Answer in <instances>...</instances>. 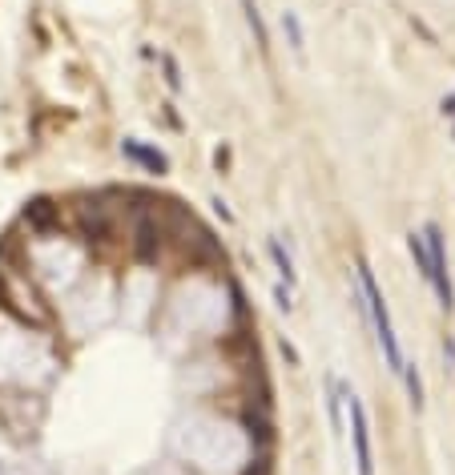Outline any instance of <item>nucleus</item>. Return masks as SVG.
Instances as JSON below:
<instances>
[{
    "label": "nucleus",
    "instance_id": "3",
    "mask_svg": "<svg viewBox=\"0 0 455 475\" xmlns=\"http://www.w3.org/2000/svg\"><path fill=\"white\" fill-rule=\"evenodd\" d=\"M351 403V439H355V467L359 475H375V455H371V423H367V407L347 391Z\"/></svg>",
    "mask_w": 455,
    "mask_h": 475
},
{
    "label": "nucleus",
    "instance_id": "9",
    "mask_svg": "<svg viewBox=\"0 0 455 475\" xmlns=\"http://www.w3.org/2000/svg\"><path fill=\"white\" fill-rule=\"evenodd\" d=\"M270 258H274V266H278V274L287 278V286L298 282V274H294V262H290V254L282 250V242H270Z\"/></svg>",
    "mask_w": 455,
    "mask_h": 475
},
{
    "label": "nucleus",
    "instance_id": "5",
    "mask_svg": "<svg viewBox=\"0 0 455 475\" xmlns=\"http://www.w3.org/2000/svg\"><path fill=\"white\" fill-rule=\"evenodd\" d=\"M157 246H162V234L153 230V222H142V226H137V242H133L137 258H142V262H153V258H157Z\"/></svg>",
    "mask_w": 455,
    "mask_h": 475
},
{
    "label": "nucleus",
    "instance_id": "10",
    "mask_svg": "<svg viewBox=\"0 0 455 475\" xmlns=\"http://www.w3.org/2000/svg\"><path fill=\"white\" fill-rule=\"evenodd\" d=\"M327 387H331V427H335V435H342V399H347V391H342L338 379H331Z\"/></svg>",
    "mask_w": 455,
    "mask_h": 475
},
{
    "label": "nucleus",
    "instance_id": "14",
    "mask_svg": "<svg viewBox=\"0 0 455 475\" xmlns=\"http://www.w3.org/2000/svg\"><path fill=\"white\" fill-rule=\"evenodd\" d=\"M443 117H455V97H447V101H443Z\"/></svg>",
    "mask_w": 455,
    "mask_h": 475
},
{
    "label": "nucleus",
    "instance_id": "7",
    "mask_svg": "<svg viewBox=\"0 0 455 475\" xmlns=\"http://www.w3.org/2000/svg\"><path fill=\"white\" fill-rule=\"evenodd\" d=\"M24 222H28V226H37V230H48V226H52V206H48L45 197L28 202V206H24Z\"/></svg>",
    "mask_w": 455,
    "mask_h": 475
},
{
    "label": "nucleus",
    "instance_id": "1",
    "mask_svg": "<svg viewBox=\"0 0 455 475\" xmlns=\"http://www.w3.org/2000/svg\"><path fill=\"white\" fill-rule=\"evenodd\" d=\"M355 266H359V290H362V298H367V310H371V322H375V334H379V347H383L387 367H391L395 375H403V347H399V334H395V327H391L387 298L379 294V282H375L367 258H359Z\"/></svg>",
    "mask_w": 455,
    "mask_h": 475
},
{
    "label": "nucleus",
    "instance_id": "11",
    "mask_svg": "<svg viewBox=\"0 0 455 475\" xmlns=\"http://www.w3.org/2000/svg\"><path fill=\"white\" fill-rule=\"evenodd\" d=\"M403 379H407V395H411V403H415V411L423 407V382H419V371L411 367V362H403Z\"/></svg>",
    "mask_w": 455,
    "mask_h": 475
},
{
    "label": "nucleus",
    "instance_id": "8",
    "mask_svg": "<svg viewBox=\"0 0 455 475\" xmlns=\"http://www.w3.org/2000/svg\"><path fill=\"white\" fill-rule=\"evenodd\" d=\"M282 28H287V37H290V48L302 57V52H307V37H302V21H298V12H282Z\"/></svg>",
    "mask_w": 455,
    "mask_h": 475
},
{
    "label": "nucleus",
    "instance_id": "13",
    "mask_svg": "<svg viewBox=\"0 0 455 475\" xmlns=\"http://www.w3.org/2000/svg\"><path fill=\"white\" fill-rule=\"evenodd\" d=\"M274 298H278V307H282V310H290V294H287V290H282V286L274 290Z\"/></svg>",
    "mask_w": 455,
    "mask_h": 475
},
{
    "label": "nucleus",
    "instance_id": "6",
    "mask_svg": "<svg viewBox=\"0 0 455 475\" xmlns=\"http://www.w3.org/2000/svg\"><path fill=\"white\" fill-rule=\"evenodd\" d=\"M242 12H246V24H250V32H254V45L270 52V37H266V24H262V12H258V4L254 0H242Z\"/></svg>",
    "mask_w": 455,
    "mask_h": 475
},
{
    "label": "nucleus",
    "instance_id": "12",
    "mask_svg": "<svg viewBox=\"0 0 455 475\" xmlns=\"http://www.w3.org/2000/svg\"><path fill=\"white\" fill-rule=\"evenodd\" d=\"M162 65H166V85L173 89V93H177V89H182V77H177V61H173V57H162Z\"/></svg>",
    "mask_w": 455,
    "mask_h": 475
},
{
    "label": "nucleus",
    "instance_id": "2",
    "mask_svg": "<svg viewBox=\"0 0 455 475\" xmlns=\"http://www.w3.org/2000/svg\"><path fill=\"white\" fill-rule=\"evenodd\" d=\"M423 246H427V262H432V278L427 282L435 286V294H439V307L452 310L455 307V290H452V278H447V254H443V234H439V226L427 222L423 230Z\"/></svg>",
    "mask_w": 455,
    "mask_h": 475
},
{
    "label": "nucleus",
    "instance_id": "4",
    "mask_svg": "<svg viewBox=\"0 0 455 475\" xmlns=\"http://www.w3.org/2000/svg\"><path fill=\"white\" fill-rule=\"evenodd\" d=\"M121 153H125V157H133L137 166L153 169V173H166V157H162L157 149H149V145H142V142H121Z\"/></svg>",
    "mask_w": 455,
    "mask_h": 475
}]
</instances>
